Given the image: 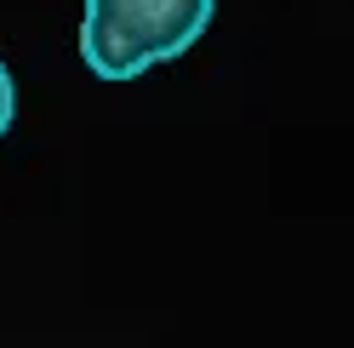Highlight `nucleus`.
Masks as SVG:
<instances>
[{"label": "nucleus", "instance_id": "f03ea898", "mask_svg": "<svg viewBox=\"0 0 354 348\" xmlns=\"http://www.w3.org/2000/svg\"><path fill=\"white\" fill-rule=\"evenodd\" d=\"M12 120H17V86H12V69H6V57H0V137L12 132Z\"/></svg>", "mask_w": 354, "mask_h": 348}, {"label": "nucleus", "instance_id": "f257e3e1", "mask_svg": "<svg viewBox=\"0 0 354 348\" xmlns=\"http://www.w3.org/2000/svg\"><path fill=\"white\" fill-rule=\"evenodd\" d=\"M217 0H86L80 57L97 80H138L206 35Z\"/></svg>", "mask_w": 354, "mask_h": 348}]
</instances>
